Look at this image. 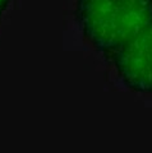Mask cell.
I'll list each match as a JSON object with an SVG mask.
<instances>
[{"label":"cell","instance_id":"cell-1","mask_svg":"<svg viewBox=\"0 0 152 153\" xmlns=\"http://www.w3.org/2000/svg\"><path fill=\"white\" fill-rule=\"evenodd\" d=\"M75 18L89 44L113 55L152 22V0H75Z\"/></svg>","mask_w":152,"mask_h":153},{"label":"cell","instance_id":"cell-2","mask_svg":"<svg viewBox=\"0 0 152 153\" xmlns=\"http://www.w3.org/2000/svg\"><path fill=\"white\" fill-rule=\"evenodd\" d=\"M111 56L114 66L127 87L139 93L152 94V22Z\"/></svg>","mask_w":152,"mask_h":153},{"label":"cell","instance_id":"cell-3","mask_svg":"<svg viewBox=\"0 0 152 153\" xmlns=\"http://www.w3.org/2000/svg\"><path fill=\"white\" fill-rule=\"evenodd\" d=\"M9 1H10V0H0V16H1L3 12L8 8Z\"/></svg>","mask_w":152,"mask_h":153}]
</instances>
